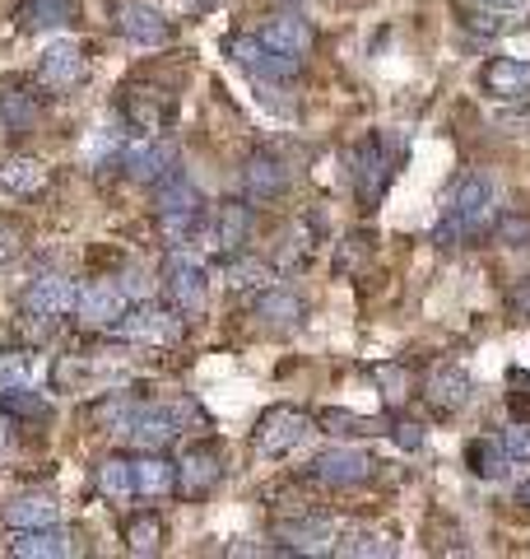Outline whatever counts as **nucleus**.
<instances>
[{
	"instance_id": "nucleus-6",
	"label": "nucleus",
	"mask_w": 530,
	"mask_h": 559,
	"mask_svg": "<svg viewBox=\"0 0 530 559\" xmlns=\"http://www.w3.org/2000/svg\"><path fill=\"white\" fill-rule=\"evenodd\" d=\"M279 555H330L335 546V518L316 509H298L275 522Z\"/></svg>"
},
{
	"instance_id": "nucleus-7",
	"label": "nucleus",
	"mask_w": 530,
	"mask_h": 559,
	"mask_svg": "<svg viewBox=\"0 0 530 559\" xmlns=\"http://www.w3.org/2000/svg\"><path fill=\"white\" fill-rule=\"evenodd\" d=\"M164 294L168 304L182 312V318H201L205 304H209V275L201 261H191L186 252H172L164 261Z\"/></svg>"
},
{
	"instance_id": "nucleus-4",
	"label": "nucleus",
	"mask_w": 530,
	"mask_h": 559,
	"mask_svg": "<svg viewBox=\"0 0 530 559\" xmlns=\"http://www.w3.org/2000/svg\"><path fill=\"white\" fill-rule=\"evenodd\" d=\"M117 112L127 121V131H135L140 140H154L172 127L177 117V98L168 90H145V84H127L117 94Z\"/></svg>"
},
{
	"instance_id": "nucleus-18",
	"label": "nucleus",
	"mask_w": 530,
	"mask_h": 559,
	"mask_svg": "<svg viewBox=\"0 0 530 559\" xmlns=\"http://www.w3.org/2000/svg\"><path fill=\"white\" fill-rule=\"evenodd\" d=\"M84 70H88V61L75 43H51L38 57V70H33V75H38V84L47 94H65L84 80Z\"/></svg>"
},
{
	"instance_id": "nucleus-44",
	"label": "nucleus",
	"mask_w": 530,
	"mask_h": 559,
	"mask_svg": "<svg viewBox=\"0 0 530 559\" xmlns=\"http://www.w3.org/2000/svg\"><path fill=\"white\" fill-rule=\"evenodd\" d=\"M28 388V355L24 349H0V392Z\"/></svg>"
},
{
	"instance_id": "nucleus-19",
	"label": "nucleus",
	"mask_w": 530,
	"mask_h": 559,
	"mask_svg": "<svg viewBox=\"0 0 530 559\" xmlns=\"http://www.w3.org/2000/svg\"><path fill=\"white\" fill-rule=\"evenodd\" d=\"M127 308H131L127 289H121V285H108V280H94L88 289H80L75 318H80L84 326H94V331H112V322H117Z\"/></svg>"
},
{
	"instance_id": "nucleus-38",
	"label": "nucleus",
	"mask_w": 530,
	"mask_h": 559,
	"mask_svg": "<svg viewBox=\"0 0 530 559\" xmlns=\"http://www.w3.org/2000/svg\"><path fill=\"white\" fill-rule=\"evenodd\" d=\"M168 415L177 419V429H182V433H209V429H215V415H209L201 401H191V396H172Z\"/></svg>"
},
{
	"instance_id": "nucleus-33",
	"label": "nucleus",
	"mask_w": 530,
	"mask_h": 559,
	"mask_svg": "<svg viewBox=\"0 0 530 559\" xmlns=\"http://www.w3.org/2000/svg\"><path fill=\"white\" fill-rule=\"evenodd\" d=\"M94 489L103 499H131L135 495V457H127V452H112V457H103L98 471H94Z\"/></svg>"
},
{
	"instance_id": "nucleus-8",
	"label": "nucleus",
	"mask_w": 530,
	"mask_h": 559,
	"mask_svg": "<svg viewBox=\"0 0 530 559\" xmlns=\"http://www.w3.org/2000/svg\"><path fill=\"white\" fill-rule=\"evenodd\" d=\"M308 433H312V415L308 411H298V406H270V411L256 419L252 439H256V448L265 452V457H289L298 443H308Z\"/></svg>"
},
{
	"instance_id": "nucleus-36",
	"label": "nucleus",
	"mask_w": 530,
	"mask_h": 559,
	"mask_svg": "<svg viewBox=\"0 0 530 559\" xmlns=\"http://www.w3.org/2000/svg\"><path fill=\"white\" fill-rule=\"evenodd\" d=\"M466 471L480 480H503L511 471V457L503 452V439H470L466 443Z\"/></svg>"
},
{
	"instance_id": "nucleus-14",
	"label": "nucleus",
	"mask_w": 530,
	"mask_h": 559,
	"mask_svg": "<svg viewBox=\"0 0 530 559\" xmlns=\"http://www.w3.org/2000/svg\"><path fill=\"white\" fill-rule=\"evenodd\" d=\"M289 191V168H285V159L279 154H270V150H252L242 159V197L246 201H256V205H265V201H279Z\"/></svg>"
},
{
	"instance_id": "nucleus-53",
	"label": "nucleus",
	"mask_w": 530,
	"mask_h": 559,
	"mask_svg": "<svg viewBox=\"0 0 530 559\" xmlns=\"http://www.w3.org/2000/svg\"><path fill=\"white\" fill-rule=\"evenodd\" d=\"M526 103H530V94H526Z\"/></svg>"
},
{
	"instance_id": "nucleus-47",
	"label": "nucleus",
	"mask_w": 530,
	"mask_h": 559,
	"mask_svg": "<svg viewBox=\"0 0 530 559\" xmlns=\"http://www.w3.org/2000/svg\"><path fill=\"white\" fill-rule=\"evenodd\" d=\"M507 312H511L517 322H530V275H521L517 285L507 289Z\"/></svg>"
},
{
	"instance_id": "nucleus-22",
	"label": "nucleus",
	"mask_w": 530,
	"mask_h": 559,
	"mask_svg": "<svg viewBox=\"0 0 530 559\" xmlns=\"http://www.w3.org/2000/svg\"><path fill=\"white\" fill-rule=\"evenodd\" d=\"M0 555L10 559H61L70 555V536L51 522V527H14L10 540L0 546Z\"/></svg>"
},
{
	"instance_id": "nucleus-50",
	"label": "nucleus",
	"mask_w": 530,
	"mask_h": 559,
	"mask_svg": "<svg viewBox=\"0 0 530 559\" xmlns=\"http://www.w3.org/2000/svg\"><path fill=\"white\" fill-rule=\"evenodd\" d=\"M10 443H14V415L0 411V462L10 457Z\"/></svg>"
},
{
	"instance_id": "nucleus-45",
	"label": "nucleus",
	"mask_w": 530,
	"mask_h": 559,
	"mask_svg": "<svg viewBox=\"0 0 530 559\" xmlns=\"http://www.w3.org/2000/svg\"><path fill=\"white\" fill-rule=\"evenodd\" d=\"M461 28L474 33V38H493V33L507 28V20L503 10H461Z\"/></svg>"
},
{
	"instance_id": "nucleus-21",
	"label": "nucleus",
	"mask_w": 530,
	"mask_h": 559,
	"mask_svg": "<svg viewBox=\"0 0 530 559\" xmlns=\"http://www.w3.org/2000/svg\"><path fill=\"white\" fill-rule=\"evenodd\" d=\"M480 84L489 98L498 103H521L530 94V61H517V57H493L484 61L480 70Z\"/></svg>"
},
{
	"instance_id": "nucleus-25",
	"label": "nucleus",
	"mask_w": 530,
	"mask_h": 559,
	"mask_svg": "<svg viewBox=\"0 0 530 559\" xmlns=\"http://www.w3.org/2000/svg\"><path fill=\"white\" fill-rule=\"evenodd\" d=\"M330 555H340V559H386V555H396V532H386V527H345V532H335Z\"/></svg>"
},
{
	"instance_id": "nucleus-10",
	"label": "nucleus",
	"mask_w": 530,
	"mask_h": 559,
	"mask_svg": "<svg viewBox=\"0 0 530 559\" xmlns=\"http://www.w3.org/2000/svg\"><path fill=\"white\" fill-rule=\"evenodd\" d=\"M470 396H474V378L466 373V364L442 359V364H433V369H429V378H423V401H429L437 415L466 411Z\"/></svg>"
},
{
	"instance_id": "nucleus-31",
	"label": "nucleus",
	"mask_w": 530,
	"mask_h": 559,
	"mask_svg": "<svg viewBox=\"0 0 530 559\" xmlns=\"http://www.w3.org/2000/svg\"><path fill=\"white\" fill-rule=\"evenodd\" d=\"M177 489V462H168L164 452H140L135 457V495L164 499Z\"/></svg>"
},
{
	"instance_id": "nucleus-3",
	"label": "nucleus",
	"mask_w": 530,
	"mask_h": 559,
	"mask_svg": "<svg viewBox=\"0 0 530 559\" xmlns=\"http://www.w3.org/2000/svg\"><path fill=\"white\" fill-rule=\"evenodd\" d=\"M112 336L117 341H131V345H154V349H177L186 336L182 326V312H177L172 304H135L127 308L121 318L112 322Z\"/></svg>"
},
{
	"instance_id": "nucleus-28",
	"label": "nucleus",
	"mask_w": 530,
	"mask_h": 559,
	"mask_svg": "<svg viewBox=\"0 0 530 559\" xmlns=\"http://www.w3.org/2000/svg\"><path fill=\"white\" fill-rule=\"evenodd\" d=\"M224 280H228V289L233 294H261V289L279 285V271L270 266V261L252 257V252H238V257H228Z\"/></svg>"
},
{
	"instance_id": "nucleus-37",
	"label": "nucleus",
	"mask_w": 530,
	"mask_h": 559,
	"mask_svg": "<svg viewBox=\"0 0 530 559\" xmlns=\"http://www.w3.org/2000/svg\"><path fill=\"white\" fill-rule=\"evenodd\" d=\"M135 415H140V406L131 396H103L98 406L88 411V425H98L103 433H127Z\"/></svg>"
},
{
	"instance_id": "nucleus-26",
	"label": "nucleus",
	"mask_w": 530,
	"mask_h": 559,
	"mask_svg": "<svg viewBox=\"0 0 530 559\" xmlns=\"http://www.w3.org/2000/svg\"><path fill=\"white\" fill-rule=\"evenodd\" d=\"M75 14H80V0H24V5L14 10V28L57 33L65 24H75Z\"/></svg>"
},
{
	"instance_id": "nucleus-27",
	"label": "nucleus",
	"mask_w": 530,
	"mask_h": 559,
	"mask_svg": "<svg viewBox=\"0 0 530 559\" xmlns=\"http://www.w3.org/2000/svg\"><path fill=\"white\" fill-rule=\"evenodd\" d=\"M316 238H322V215H303L289 224L285 242H279V271H303L316 257Z\"/></svg>"
},
{
	"instance_id": "nucleus-30",
	"label": "nucleus",
	"mask_w": 530,
	"mask_h": 559,
	"mask_svg": "<svg viewBox=\"0 0 530 559\" xmlns=\"http://www.w3.org/2000/svg\"><path fill=\"white\" fill-rule=\"evenodd\" d=\"M312 425H322L326 433H335V439H377V433H386L392 425L386 419H373V415H353V411H340V406H326L312 415Z\"/></svg>"
},
{
	"instance_id": "nucleus-1",
	"label": "nucleus",
	"mask_w": 530,
	"mask_h": 559,
	"mask_svg": "<svg viewBox=\"0 0 530 559\" xmlns=\"http://www.w3.org/2000/svg\"><path fill=\"white\" fill-rule=\"evenodd\" d=\"M493 219H498V191L484 173H466L461 182H456L451 201H447V215L437 219L433 229V242L442 252L456 248V242H470V238H484L493 229Z\"/></svg>"
},
{
	"instance_id": "nucleus-51",
	"label": "nucleus",
	"mask_w": 530,
	"mask_h": 559,
	"mask_svg": "<svg viewBox=\"0 0 530 559\" xmlns=\"http://www.w3.org/2000/svg\"><path fill=\"white\" fill-rule=\"evenodd\" d=\"M480 5H489V10H503V14H507V10H521L526 0H480Z\"/></svg>"
},
{
	"instance_id": "nucleus-16",
	"label": "nucleus",
	"mask_w": 530,
	"mask_h": 559,
	"mask_svg": "<svg viewBox=\"0 0 530 559\" xmlns=\"http://www.w3.org/2000/svg\"><path fill=\"white\" fill-rule=\"evenodd\" d=\"M117 33L140 47H164L172 38V20L158 5H149V0H127L117 10Z\"/></svg>"
},
{
	"instance_id": "nucleus-42",
	"label": "nucleus",
	"mask_w": 530,
	"mask_h": 559,
	"mask_svg": "<svg viewBox=\"0 0 530 559\" xmlns=\"http://www.w3.org/2000/svg\"><path fill=\"white\" fill-rule=\"evenodd\" d=\"M507 415L530 425V373L526 369H511L507 373Z\"/></svg>"
},
{
	"instance_id": "nucleus-12",
	"label": "nucleus",
	"mask_w": 530,
	"mask_h": 559,
	"mask_svg": "<svg viewBox=\"0 0 530 559\" xmlns=\"http://www.w3.org/2000/svg\"><path fill=\"white\" fill-rule=\"evenodd\" d=\"M117 164L127 168V178H131V182L154 187V182H164L168 173L177 168V145H172V140H164V135L140 140V145H121Z\"/></svg>"
},
{
	"instance_id": "nucleus-32",
	"label": "nucleus",
	"mask_w": 530,
	"mask_h": 559,
	"mask_svg": "<svg viewBox=\"0 0 530 559\" xmlns=\"http://www.w3.org/2000/svg\"><path fill=\"white\" fill-rule=\"evenodd\" d=\"M0 191H10V197H43L47 191V164L28 159V154H14V159L0 164Z\"/></svg>"
},
{
	"instance_id": "nucleus-2",
	"label": "nucleus",
	"mask_w": 530,
	"mask_h": 559,
	"mask_svg": "<svg viewBox=\"0 0 530 559\" xmlns=\"http://www.w3.org/2000/svg\"><path fill=\"white\" fill-rule=\"evenodd\" d=\"M400 154L405 150L392 154V140H386L382 131H368L359 145H353V154H349V187H353V197L363 201V210L382 205L386 187H392V178H396Z\"/></svg>"
},
{
	"instance_id": "nucleus-49",
	"label": "nucleus",
	"mask_w": 530,
	"mask_h": 559,
	"mask_svg": "<svg viewBox=\"0 0 530 559\" xmlns=\"http://www.w3.org/2000/svg\"><path fill=\"white\" fill-rule=\"evenodd\" d=\"M20 252H24V234H20V224L0 219V266H5V261H14Z\"/></svg>"
},
{
	"instance_id": "nucleus-52",
	"label": "nucleus",
	"mask_w": 530,
	"mask_h": 559,
	"mask_svg": "<svg viewBox=\"0 0 530 559\" xmlns=\"http://www.w3.org/2000/svg\"><path fill=\"white\" fill-rule=\"evenodd\" d=\"M517 503H526V509H530V480H526V485L517 489Z\"/></svg>"
},
{
	"instance_id": "nucleus-11",
	"label": "nucleus",
	"mask_w": 530,
	"mask_h": 559,
	"mask_svg": "<svg viewBox=\"0 0 530 559\" xmlns=\"http://www.w3.org/2000/svg\"><path fill=\"white\" fill-rule=\"evenodd\" d=\"M75 299H80L75 280L47 271V275H38V280H28V289L20 294V308L33 312V318L61 322V318H70V312H75Z\"/></svg>"
},
{
	"instance_id": "nucleus-40",
	"label": "nucleus",
	"mask_w": 530,
	"mask_h": 559,
	"mask_svg": "<svg viewBox=\"0 0 530 559\" xmlns=\"http://www.w3.org/2000/svg\"><path fill=\"white\" fill-rule=\"evenodd\" d=\"M368 252H373V242H368V234H349L340 238V248H335V280H349V271H359Z\"/></svg>"
},
{
	"instance_id": "nucleus-46",
	"label": "nucleus",
	"mask_w": 530,
	"mask_h": 559,
	"mask_svg": "<svg viewBox=\"0 0 530 559\" xmlns=\"http://www.w3.org/2000/svg\"><path fill=\"white\" fill-rule=\"evenodd\" d=\"M503 452L511 457V466H530V425L511 419V429H503Z\"/></svg>"
},
{
	"instance_id": "nucleus-15",
	"label": "nucleus",
	"mask_w": 530,
	"mask_h": 559,
	"mask_svg": "<svg viewBox=\"0 0 530 559\" xmlns=\"http://www.w3.org/2000/svg\"><path fill=\"white\" fill-rule=\"evenodd\" d=\"M252 318L265 326V331H279V336H289V331H303L308 326V299L293 289H261L256 304H252Z\"/></svg>"
},
{
	"instance_id": "nucleus-41",
	"label": "nucleus",
	"mask_w": 530,
	"mask_h": 559,
	"mask_svg": "<svg viewBox=\"0 0 530 559\" xmlns=\"http://www.w3.org/2000/svg\"><path fill=\"white\" fill-rule=\"evenodd\" d=\"M373 382H377V392L392 401V406H400V401L410 396V378H405L400 364H373Z\"/></svg>"
},
{
	"instance_id": "nucleus-29",
	"label": "nucleus",
	"mask_w": 530,
	"mask_h": 559,
	"mask_svg": "<svg viewBox=\"0 0 530 559\" xmlns=\"http://www.w3.org/2000/svg\"><path fill=\"white\" fill-rule=\"evenodd\" d=\"M154 210H158V219L164 215H201L205 210V197L196 191V182H186L182 173H168L164 182H154Z\"/></svg>"
},
{
	"instance_id": "nucleus-39",
	"label": "nucleus",
	"mask_w": 530,
	"mask_h": 559,
	"mask_svg": "<svg viewBox=\"0 0 530 559\" xmlns=\"http://www.w3.org/2000/svg\"><path fill=\"white\" fill-rule=\"evenodd\" d=\"M489 238L503 242V248H530V215H521V210H507V215L493 219Z\"/></svg>"
},
{
	"instance_id": "nucleus-9",
	"label": "nucleus",
	"mask_w": 530,
	"mask_h": 559,
	"mask_svg": "<svg viewBox=\"0 0 530 559\" xmlns=\"http://www.w3.org/2000/svg\"><path fill=\"white\" fill-rule=\"evenodd\" d=\"M224 51H228V57H233L252 80H285V84H293L298 70H303V61H298V57L270 51L261 38H252V33H233V38L224 43Z\"/></svg>"
},
{
	"instance_id": "nucleus-35",
	"label": "nucleus",
	"mask_w": 530,
	"mask_h": 559,
	"mask_svg": "<svg viewBox=\"0 0 530 559\" xmlns=\"http://www.w3.org/2000/svg\"><path fill=\"white\" fill-rule=\"evenodd\" d=\"M5 522L10 527H51V522H61V503L57 495H20L5 503Z\"/></svg>"
},
{
	"instance_id": "nucleus-43",
	"label": "nucleus",
	"mask_w": 530,
	"mask_h": 559,
	"mask_svg": "<svg viewBox=\"0 0 530 559\" xmlns=\"http://www.w3.org/2000/svg\"><path fill=\"white\" fill-rule=\"evenodd\" d=\"M0 411H10L14 419H43L47 415V401L33 396L28 388H14V392H0Z\"/></svg>"
},
{
	"instance_id": "nucleus-17",
	"label": "nucleus",
	"mask_w": 530,
	"mask_h": 559,
	"mask_svg": "<svg viewBox=\"0 0 530 559\" xmlns=\"http://www.w3.org/2000/svg\"><path fill=\"white\" fill-rule=\"evenodd\" d=\"M43 121V94L28 80H0V127L10 135H33Z\"/></svg>"
},
{
	"instance_id": "nucleus-23",
	"label": "nucleus",
	"mask_w": 530,
	"mask_h": 559,
	"mask_svg": "<svg viewBox=\"0 0 530 559\" xmlns=\"http://www.w3.org/2000/svg\"><path fill=\"white\" fill-rule=\"evenodd\" d=\"M177 419L168 415V406H140V415L131 419V429H127V439L135 452H168L177 443Z\"/></svg>"
},
{
	"instance_id": "nucleus-34",
	"label": "nucleus",
	"mask_w": 530,
	"mask_h": 559,
	"mask_svg": "<svg viewBox=\"0 0 530 559\" xmlns=\"http://www.w3.org/2000/svg\"><path fill=\"white\" fill-rule=\"evenodd\" d=\"M121 540H127L131 555H158V550H164V540H168V522L158 518L154 509L131 513L127 527H121Z\"/></svg>"
},
{
	"instance_id": "nucleus-13",
	"label": "nucleus",
	"mask_w": 530,
	"mask_h": 559,
	"mask_svg": "<svg viewBox=\"0 0 530 559\" xmlns=\"http://www.w3.org/2000/svg\"><path fill=\"white\" fill-rule=\"evenodd\" d=\"M224 480V452L215 443H196L177 462V495L182 499H205L209 489Z\"/></svg>"
},
{
	"instance_id": "nucleus-5",
	"label": "nucleus",
	"mask_w": 530,
	"mask_h": 559,
	"mask_svg": "<svg viewBox=\"0 0 530 559\" xmlns=\"http://www.w3.org/2000/svg\"><path fill=\"white\" fill-rule=\"evenodd\" d=\"M373 452L363 448H326L316 452V457L308 462V480L322 485V489H353V485H368L373 480Z\"/></svg>"
},
{
	"instance_id": "nucleus-20",
	"label": "nucleus",
	"mask_w": 530,
	"mask_h": 559,
	"mask_svg": "<svg viewBox=\"0 0 530 559\" xmlns=\"http://www.w3.org/2000/svg\"><path fill=\"white\" fill-rule=\"evenodd\" d=\"M256 38H261L265 47H270V51H285V57H298V61H303L308 51L316 47L312 24L303 20V14H289V10H285V14H270V20L261 24Z\"/></svg>"
},
{
	"instance_id": "nucleus-24",
	"label": "nucleus",
	"mask_w": 530,
	"mask_h": 559,
	"mask_svg": "<svg viewBox=\"0 0 530 559\" xmlns=\"http://www.w3.org/2000/svg\"><path fill=\"white\" fill-rule=\"evenodd\" d=\"M252 234H256L252 205H242V201H219V210H215V242H219V252H224V257L246 252Z\"/></svg>"
},
{
	"instance_id": "nucleus-48",
	"label": "nucleus",
	"mask_w": 530,
	"mask_h": 559,
	"mask_svg": "<svg viewBox=\"0 0 530 559\" xmlns=\"http://www.w3.org/2000/svg\"><path fill=\"white\" fill-rule=\"evenodd\" d=\"M386 433H392V439H396L405 452H419L423 439H429V433H423V425H414V419H400V425H392Z\"/></svg>"
}]
</instances>
